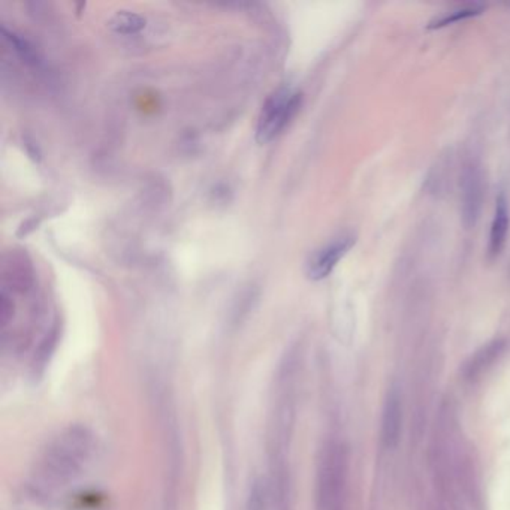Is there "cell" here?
Listing matches in <instances>:
<instances>
[{
	"mask_svg": "<svg viewBox=\"0 0 510 510\" xmlns=\"http://www.w3.org/2000/svg\"><path fill=\"white\" fill-rule=\"evenodd\" d=\"M433 510H446V509H443L440 506H435V507H433Z\"/></svg>",
	"mask_w": 510,
	"mask_h": 510,
	"instance_id": "obj_14",
	"label": "cell"
},
{
	"mask_svg": "<svg viewBox=\"0 0 510 510\" xmlns=\"http://www.w3.org/2000/svg\"><path fill=\"white\" fill-rule=\"evenodd\" d=\"M403 433V403L400 392L391 387L386 394L382 412V443L386 449H395Z\"/></svg>",
	"mask_w": 510,
	"mask_h": 510,
	"instance_id": "obj_6",
	"label": "cell"
},
{
	"mask_svg": "<svg viewBox=\"0 0 510 510\" xmlns=\"http://www.w3.org/2000/svg\"><path fill=\"white\" fill-rule=\"evenodd\" d=\"M11 318H13V302L9 301L6 293L3 292L2 297H0V322L5 326Z\"/></svg>",
	"mask_w": 510,
	"mask_h": 510,
	"instance_id": "obj_13",
	"label": "cell"
},
{
	"mask_svg": "<svg viewBox=\"0 0 510 510\" xmlns=\"http://www.w3.org/2000/svg\"><path fill=\"white\" fill-rule=\"evenodd\" d=\"M95 438L88 428L72 425L47 446L36 468V482L42 489L66 486L83 473L93 455Z\"/></svg>",
	"mask_w": 510,
	"mask_h": 510,
	"instance_id": "obj_1",
	"label": "cell"
},
{
	"mask_svg": "<svg viewBox=\"0 0 510 510\" xmlns=\"http://www.w3.org/2000/svg\"><path fill=\"white\" fill-rule=\"evenodd\" d=\"M509 224H510L509 206H507L506 196L502 193V195L497 198L494 219L491 223V231H489L488 254L491 259L497 258L498 254L503 252V249L506 246V240H507Z\"/></svg>",
	"mask_w": 510,
	"mask_h": 510,
	"instance_id": "obj_8",
	"label": "cell"
},
{
	"mask_svg": "<svg viewBox=\"0 0 510 510\" xmlns=\"http://www.w3.org/2000/svg\"><path fill=\"white\" fill-rule=\"evenodd\" d=\"M349 456L344 445L325 446L318 470V510H346Z\"/></svg>",
	"mask_w": 510,
	"mask_h": 510,
	"instance_id": "obj_2",
	"label": "cell"
},
{
	"mask_svg": "<svg viewBox=\"0 0 510 510\" xmlns=\"http://www.w3.org/2000/svg\"><path fill=\"white\" fill-rule=\"evenodd\" d=\"M484 13V6L481 5H470V6H463V8H458V9H454V11L451 13H446L445 15L435 18L434 22L430 23V29H440V27H446L449 24H454L456 22H461V20H467V18H472V17H476L479 14Z\"/></svg>",
	"mask_w": 510,
	"mask_h": 510,
	"instance_id": "obj_10",
	"label": "cell"
},
{
	"mask_svg": "<svg viewBox=\"0 0 510 510\" xmlns=\"http://www.w3.org/2000/svg\"><path fill=\"white\" fill-rule=\"evenodd\" d=\"M2 30H3L5 38L15 47L17 53L20 56H22L26 60V62H32V63H36L38 62V56H36L35 48L32 45H30L26 39H23L22 36L15 35L14 32H8V30L5 27Z\"/></svg>",
	"mask_w": 510,
	"mask_h": 510,
	"instance_id": "obj_11",
	"label": "cell"
},
{
	"mask_svg": "<svg viewBox=\"0 0 510 510\" xmlns=\"http://www.w3.org/2000/svg\"><path fill=\"white\" fill-rule=\"evenodd\" d=\"M461 214L465 228L477 223L484 206V176L476 162H467L461 172Z\"/></svg>",
	"mask_w": 510,
	"mask_h": 510,
	"instance_id": "obj_4",
	"label": "cell"
},
{
	"mask_svg": "<svg viewBox=\"0 0 510 510\" xmlns=\"http://www.w3.org/2000/svg\"><path fill=\"white\" fill-rule=\"evenodd\" d=\"M108 26L117 33L132 35L146 27V18L129 11H118L114 17H111Z\"/></svg>",
	"mask_w": 510,
	"mask_h": 510,
	"instance_id": "obj_9",
	"label": "cell"
},
{
	"mask_svg": "<svg viewBox=\"0 0 510 510\" xmlns=\"http://www.w3.org/2000/svg\"><path fill=\"white\" fill-rule=\"evenodd\" d=\"M246 510H268L267 495H265V488L259 481L253 482L250 493L247 497Z\"/></svg>",
	"mask_w": 510,
	"mask_h": 510,
	"instance_id": "obj_12",
	"label": "cell"
},
{
	"mask_svg": "<svg viewBox=\"0 0 510 510\" xmlns=\"http://www.w3.org/2000/svg\"><path fill=\"white\" fill-rule=\"evenodd\" d=\"M302 104V95L291 87H280L265 102L256 128L259 144H267L281 134L291 120L297 116Z\"/></svg>",
	"mask_w": 510,
	"mask_h": 510,
	"instance_id": "obj_3",
	"label": "cell"
},
{
	"mask_svg": "<svg viewBox=\"0 0 510 510\" xmlns=\"http://www.w3.org/2000/svg\"><path fill=\"white\" fill-rule=\"evenodd\" d=\"M355 237L352 235H344L330 242L328 246H325L319 252L314 253V256L310 259L309 267H307V275L309 279L319 281L328 277V275L334 271V268L339 263L348 252L353 247Z\"/></svg>",
	"mask_w": 510,
	"mask_h": 510,
	"instance_id": "obj_5",
	"label": "cell"
},
{
	"mask_svg": "<svg viewBox=\"0 0 510 510\" xmlns=\"http://www.w3.org/2000/svg\"><path fill=\"white\" fill-rule=\"evenodd\" d=\"M506 350V340L497 339L482 346L481 349L474 352L470 360L465 362L463 374L467 380H476L485 371L491 369L493 364L503 355Z\"/></svg>",
	"mask_w": 510,
	"mask_h": 510,
	"instance_id": "obj_7",
	"label": "cell"
}]
</instances>
